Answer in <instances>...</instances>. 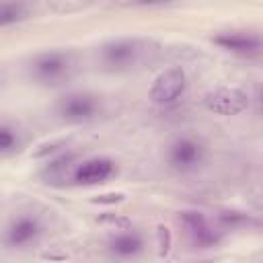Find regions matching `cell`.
<instances>
[{
  "mask_svg": "<svg viewBox=\"0 0 263 263\" xmlns=\"http://www.w3.org/2000/svg\"><path fill=\"white\" fill-rule=\"evenodd\" d=\"M201 263H210V261H201Z\"/></svg>",
  "mask_w": 263,
  "mask_h": 263,
  "instance_id": "17",
  "label": "cell"
},
{
  "mask_svg": "<svg viewBox=\"0 0 263 263\" xmlns=\"http://www.w3.org/2000/svg\"><path fill=\"white\" fill-rule=\"evenodd\" d=\"M205 109L218 115H238L245 113L251 105L249 95L242 88H230V86H222L216 88L212 92L205 95L203 99Z\"/></svg>",
  "mask_w": 263,
  "mask_h": 263,
  "instance_id": "5",
  "label": "cell"
},
{
  "mask_svg": "<svg viewBox=\"0 0 263 263\" xmlns=\"http://www.w3.org/2000/svg\"><path fill=\"white\" fill-rule=\"evenodd\" d=\"M203 156H205V150L197 140H193V138H177L168 146V156L166 158H168L171 168L187 173V171L197 168L201 164Z\"/></svg>",
  "mask_w": 263,
  "mask_h": 263,
  "instance_id": "6",
  "label": "cell"
},
{
  "mask_svg": "<svg viewBox=\"0 0 263 263\" xmlns=\"http://www.w3.org/2000/svg\"><path fill=\"white\" fill-rule=\"evenodd\" d=\"M218 220L224 224V226H240V224H247L251 218L247 216V214H242V212H236V210H226V212H220V216H218Z\"/></svg>",
  "mask_w": 263,
  "mask_h": 263,
  "instance_id": "13",
  "label": "cell"
},
{
  "mask_svg": "<svg viewBox=\"0 0 263 263\" xmlns=\"http://www.w3.org/2000/svg\"><path fill=\"white\" fill-rule=\"evenodd\" d=\"M144 53V41L136 37H123L107 41L101 47V62L109 70H127L140 62Z\"/></svg>",
  "mask_w": 263,
  "mask_h": 263,
  "instance_id": "2",
  "label": "cell"
},
{
  "mask_svg": "<svg viewBox=\"0 0 263 263\" xmlns=\"http://www.w3.org/2000/svg\"><path fill=\"white\" fill-rule=\"evenodd\" d=\"M179 220L185 226V230L189 234V240L195 247L208 249V247H214L222 240V232L218 228H214L210 224V220L205 218V214L199 212V210H183L179 214Z\"/></svg>",
  "mask_w": 263,
  "mask_h": 263,
  "instance_id": "4",
  "label": "cell"
},
{
  "mask_svg": "<svg viewBox=\"0 0 263 263\" xmlns=\"http://www.w3.org/2000/svg\"><path fill=\"white\" fill-rule=\"evenodd\" d=\"M39 234H41V222L37 216H18L8 224L4 232V242L10 249H23L35 242Z\"/></svg>",
  "mask_w": 263,
  "mask_h": 263,
  "instance_id": "9",
  "label": "cell"
},
{
  "mask_svg": "<svg viewBox=\"0 0 263 263\" xmlns=\"http://www.w3.org/2000/svg\"><path fill=\"white\" fill-rule=\"evenodd\" d=\"M97 111H99V97L90 92H70L58 105V113L66 121H86L92 119Z\"/></svg>",
  "mask_w": 263,
  "mask_h": 263,
  "instance_id": "7",
  "label": "cell"
},
{
  "mask_svg": "<svg viewBox=\"0 0 263 263\" xmlns=\"http://www.w3.org/2000/svg\"><path fill=\"white\" fill-rule=\"evenodd\" d=\"M74 70V58L68 51H43L31 62V76L41 84H60Z\"/></svg>",
  "mask_w": 263,
  "mask_h": 263,
  "instance_id": "1",
  "label": "cell"
},
{
  "mask_svg": "<svg viewBox=\"0 0 263 263\" xmlns=\"http://www.w3.org/2000/svg\"><path fill=\"white\" fill-rule=\"evenodd\" d=\"M18 138L10 125H0V152H8L16 146Z\"/></svg>",
  "mask_w": 263,
  "mask_h": 263,
  "instance_id": "14",
  "label": "cell"
},
{
  "mask_svg": "<svg viewBox=\"0 0 263 263\" xmlns=\"http://www.w3.org/2000/svg\"><path fill=\"white\" fill-rule=\"evenodd\" d=\"M214 43L220 45L222 49L240 55H257L263 47L261 37L257 33H222L214 37Z\"/></svg>",
  "mask_w": 263,
  "mask_h": 263,
  "instance_id": "10",
  "label": "cell"
},
{
  "mask_svg": "<svg viewBox=\"0 0 263 263\" xmlns=\"http://www.w3.org/2000/svg\"><path fill=\"white\" fill-rule=\"evenodd\" d=\"M123 199V195L121 193H113V195H101L99 199H95V201H99V203H113V201H121Z\"/></svg>",
  "mask_w": 263,
  "mask_h": 263,
  "instance_id": "16",
  "label": "cell"
},
{
  "mask_svg": "<svg viewBox=\"0 0 263 263\" xmlns=\"http://www.w3.org/2000/svg\"><path fill=\"white\" fill-rule=\"evenodd\" d=\"M115 175V162L107 156H95L78 162L72 171V179L78 185H99Z\"/></svg>",
  "mask_w": 263,
  "mask_h": 263,
  "instance_id": "8",
  "label": "cell"
},
{
  "mask_svg": "<svg viewBox=\"0 0 263 263\" xmlns=\"http://www.w3.org/2000/svg\"><path fill=\"white\" fill-rule=\"evenodd\" d=\"M144 251V236L138 230H127V232H117L109 238V253L115 259H134Z\"/></svg>",
  "mask_w": 263,
  "mask_h": 263,
  "instance_id": "11",
  "label": "cell"
},
{
  "mask_svg": "<svg viewBox=\"0 0 263 263\" xmlns=\"http://www.w3.org/2000/svg\"><path fill=\"white\" fill-rule=\"evenodd\" d=\"M185 88H187L185 70L181 66H171L154 78V82L148 90V99L154 105H171L183 97Z\"/></svg>",
  "mask_w": 263,
  "mask_h": 263,
  "instance_id": "3",
  "label": "cell"
},
{
  "mask_svg": "<svg viewBox=\"0 0 263 263\" xmlns=\"http://www.w3.org/2000/svg\"><path fill=\"white\" fill-rule=\"evenodd\" d=\"M156 236H158V255L160 257H166L168 251H171V230L160 224L156 228Z\"/></svg>",
  "mask_w": 263,
  "mask_h": 263,
  "instance_id": "15",
  "label": "cell"
},
{
  "mask_svg": "<svg viewBox=\"0 0 263 263\" xmlns=\"http://www.w3.org/2000/svg\"><path fill=\"white\" fill-rule=\"evenodd\" d=\"M31 8L25 2H0V27L16 25L29 18Z\"/></svg>",
  "mask_w": 263,
  "mask_h": 263,
  "instance_id": "12",
  "label": "cell"
}]
</instances>
